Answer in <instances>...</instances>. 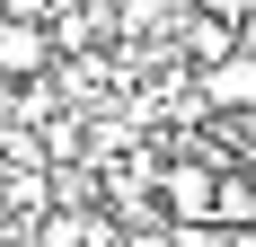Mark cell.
<instances>
[{
    "mask_svg": "<svg viewBox=\"0 0 256 247\" xmlns=\"http://www.w3.org/2000/svg\"><path fill=\"white\" fill-rule=\"evenodd\" d=\"M221 212V159H159V221L204 230Z\"/></svg>",
    "mask_w": 256,
    "mask_h": 247,
    "instance_id": "obj_1",
    "label": "cell"
},
{
    "mask_svg": "<svg viewBox=\"0 0 256 247\" xmlns=\"http://www.w3.org/2000/svg\"><path fill=\"white\" fill-rule=\"evenodd\" d=\"M194 98H204V115H221V124H256V44H238L230 62H212V71L194 80Z\"/></svg>",
    "mask_w": 256,
    "mask_h": 247,
    "instance_id": "obj_2",
    "label": "cell"
},
{
    "mask_svg": "<svg viewBox=\"0 0 256 247\" xmlns=\"http://www.w3.org/2000/svg\"><path fill=\"white\" fill-rule=\"evenodd\" d=\"M53 26L44 18H0V88H26V80H53Z\"/></svg>",
    "mask_w": 256,
    "mask_h": 247,
    "instance_id": "obj_3",
    "label": "cell"
},
{
    "mask_svg": "<svg viewBox=\"0 0 256 247\" xmlns=\"http://www.w3.org/2000/svg\"><path fill=\"white\" fill-rule=\"evenodd\" d=\"M177 53L194 62V71H212V62H230V53H238V26H230V18H204V9H186V18H177Z\"/></svg>",
    "mask_w": 256,
    "mask_h": 247,
    "instance_id": "obj_4",
    "label": "cell"
},
{
    "mask_svg": "<svg viewBox=\"0 0 256 247\" xmlns=\"http://www.w3.org/2000/svg\"><path fill=\"white\" fill-rule=\"evenodd\" d=\"M106 9L124 36H177V18H186V0H106Z\"/></svg>",
    "mask_w": 256,
    "mask_h": 247,
    "instance_id": "obj_5",
    "label": "cell"
},
{
    "mask_svg": "<svg viewBox=\"0 0 256 247\" xmlns=\"http://www.w3.org/2000/svg\"><path fill=\"white\" fill-rule=\"evenodd\" d=\"M168 247H238V238L221 221H204V230H168Z\"/></svg>",
    "mask_w": 256,
    "mask_h": 247,
    "instance_id": "obj_6",
    "label": "cell"
},
{
    "mask_svg": "<svg viewBox=\"0 0 256 247\" xmlns=\"http://www.w3.org/2000/svg\"><path fill=\"white\" fill-rule=\"evenodd\" d=\"M194 9H204V18H230V26H248V18H256V0H194Z\"/></svg>",
    "mask_w": 256,
    "mask_h": 247,
    "instance_id": "obj_7",
    "label": "cell"
}]
</instances>
